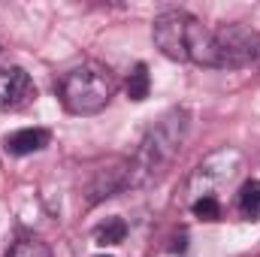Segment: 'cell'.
I'll return each instance as SVG.
<instances>
[{"label":"cell","mask_w":260,"mask_h":257,"mask_svg":"<svg viewBox=\"0 0 260 257\" xmlns=\"http://www.w3.org/2000/svg\"><path fill=\"white\" fill-rule=\"evenodd\" d=\"M124 236H127V224L121 221V218H109L106 224H100L97 227V233H94V239H97V245H118V242H124Z\"/></svg>","instance_id":"cell-9"},{"label":"cell","mask_w":260,"mask_h":257,"mask_svg":"<svg viewBox=\"0 0 260 257\" xmlns=\"http://www.w3.org/2000/svg\"><path fill=\"white\" fill-rule=\"evenodd\" d=\"M154 43L173 61H191L203 67L209 46V24H203L200 18L182 9L160 12L154 18Z\"/></svg>","instance_id":"cell-3"},{"label":"cell","mask_w":260,"mask_h":257,"mask_svg":"<svg viewBox=\"0 0 260 257\" xmlns=\"http://www.w3.org/2000/svg\"><path fill=\"white\" fill-rule=\"evenodd\" d=\"M191 212L200 221H218L221 218V203H218V197H200V200L191 203Z\"/></svg>","instance_id":"cell-12"},{"label":"cell","mask_w":260,"mask_h":257,"mask_svg":"<svg viewBox=\"0 0 260 257\" xmlns=\"http://www.w3.org/2000/svg\"><path fill=\"white\" fill-rule=\"evenodd\" d=\"M188 133H191V115L185 109L167 112L142 136L139 148L127 160V188H145V185L157 182L170 170V164L179 157Z\"/></svg>","instance_id":"cell-1"},{"label":"cell","mask_w":260,"mask_h":257,"mask_svg":"<svg viewBox=\"0 0 260 257\" xmlns=\"http://www.w3.org/2000/svg\"><path fill=\"white\" fill-rule=\"evenodd\" d=\"M37 97V88L30 82V76L18 67H6L0 70V109H21Z\"/></svg>","instance_id":"cell-6"},{"label":"cell","mask_w":260,"mask_h":257,"mask_svg":"<svg viewBox=\"0 0 260 257\" xmlns=\"http://www.w3.org/2000/svg\"><path fill=\"white\" fill-rule=\"evenodd\" d=\"M52 142V133L43 127H21L15 133H9L3 139V148L15 157H24V154H34V151H43L46 145Z\"/></svg>","instance_id":"cell-7"},{"label":"cell","mask_w":260,"mask_h":257,"mask_svg":"<svg viewBox=\"0 0 260 257\" xmlns=\"http://www.w3.org/2000/svg\"><path fill=\"white\" fill-rule=\"evenodd\" d=\"M6 257H52V251H49V245L40 242V239H18V242L6 251Z\"/></svg>","instance_id":"cell-11"},{"label":"cell","mask_w":260,"mask_h":257,"mask_svg":"<svg viewBox=\"0 0 260 257\" xmlns=\"http://www.w3.org/2000/svg\"><path fill=\"white\" fill-rule=\"evenodd\" d=\"M148 88H151V79H148V67L145 64H136L127 76V97L130 100H145L148 97Z\"/></svg>","instance_id":"cell-10"},{"label":"cell","mask_w":260,"mask_h":257,"mask_svg":"<svg viewBox=\"0 0 260 257\" xmlns=\"http://www.w3.org/2000/svg\"><path fill=\"white\" fill-rule=\"evenodd\" d=\"M239 170H242V154H239V151L224 148V151L209 154V157L197 167L194 179H191V194H194V200H200V197H215V191H218L221 185H227Z\"/></svg>","instance_id":"cell-5"},{"label":"cell","mask_w":260,"mask_h":257,"mask_svg":"<svg viewBox=\"0 0 260 257\" xmlns=\"http://www.w3.org/2000/svg\"><path fill=\"white\" fill-rule=\"evenodd\" d=\"M239 209H242V215L251 218V221L260 218V182L257 179H251V182H245V185L239 188Z\"/></svg>","instance_id":"cell-8"},{"label":"cell","mask_w":260,"mask_h":257,"mask_svg":"<svg viewBox=\"0 0 260 257\" xmlns=\"http://www.w3.org/2000/svg\"><path fill=\"white\" fill-rule=\"evenodd\" d=\"M115 91H118V79L112 76L109 67L97 61H85L67 70L58 82V97L73 115H97L100 109H106Z\"/></svg>","instance_id":"cell-2"},{"label":"cell","mask_w":260,"mask_h":257,"mask_svg":"<svg viewBox=\"0 0 260 257\" xmlns=\"http://www.w3.org/2000/svg\"><path fill=\"white\" fill-rule=\"evenodd\" d=\"M97 257H109V254H97Z\"/></svg>","instance_id":"cell-13"},{"label":"cell","mask_w":260,"mask_h":257,"mask_svg":"<svg viewBox=\"0 0 260 257\" xmlns=\"http://www.w3.org/2000/svg\"><path fill=\"white\" fill-rule=\"evenodd\" d=\"M260 64V30L245 24H221L209 27V46L203 67H221V70H239V67Z\"/></svg>","instance_id":"cell-4"}]
</instances>
